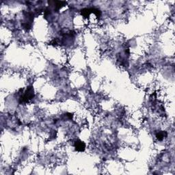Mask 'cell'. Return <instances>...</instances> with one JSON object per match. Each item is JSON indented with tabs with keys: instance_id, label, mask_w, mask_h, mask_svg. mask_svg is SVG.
Listing matches in <instances>:
<instances>
[{
	"instance_id": "6da1fadb",
	"label": "cell",
	"mask_w": 175,
	"mask_h": 175,
	"mask_svg": "<svg viewBox=\"0 0 175 175\" xmlns=\"http://www.w3.org/2000/svg\"><path fill=\"white\" fill-rule=\"evenodd\" d=\"M34 97V91L32 86H29L19 97V103H27Z\"/></svg>"
},
{
	"instance_id": "7a4b0ae2",
	"label": "cell",
	"mask_w": 175,
	"mask_h": 175,
	"mask_svg": "<svg viewBox=\"0 0 175 175\" xmlns=\"http://www.w3.org/2000/svg\"><path fill=\"white\" fill-rule=\"evenodd\" d=\"M81 13L85 18L89 17L90 14L92 13H94L97 17H100L101 15V12L100 10L99 9L95 8H84L81 10Z\"/></svg>"
},
{
	"instance_id": "3957f363",
	"label": "cell",
	"mask_w": 175,
	"mask_h": 175,
	"mask_svg": "<svg viewBox=\"0 0 175 175\" xmlns=\"http://www.w3.org/2000/svg\"><path fill=\"white\" fill-rule=\"evenodd\" d=\"M74 147H75V150H76L77 151L82 152V151H84L85 150V148H86V144H85L84 142L81 141V140H77V141L75 142Z\"/></svg>"
},
{
	"instance_id": "277c9868",
	"label": "cell",
	"mask_w": 175,
	"mask_h": 175,
	"mask_svg": "<svg viewBox=\"0 0 175 175\" xmlns=\"http://www.w3.org/2000/svg\"><path fill=\"white\" fill-rule=\"evenodd\" d=\"M51 3H53V5L51 6H54V10H59V9L62 8L63 6H64L66 4V1H49Z\"/></svg>"
},
{
	"instance_id": "5b68a950",
	"label": "cell",
	"mask_w": 175,
	"mask_h": 175,
	"mask_svg": "<svg viewBox=\"0 0 175 175\" xmlns=\"http://www.w3.org/2000/svg\"><path fill=\"white\" fill-rule=\"evenodd\" d=\"M166 136H167V133L166 132V131H159L158 133H156V138H157V140H160V141L163 140Z\"/></svg>"
}]
</instances>
